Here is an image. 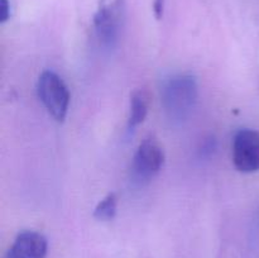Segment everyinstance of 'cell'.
Returning <instances> with one entry per match:
<instances>
[{"label": "cell", "instance_id": "3", "mask_svg": "<svg viewBox=\"0 0 259 258\" xmlns=\"http://www.w3.org/2000/svg\"><path fill=\"white\" fill-rule=\"evenodd\" d=\"M38 98L57 121L65 120L70 105V91L65 81L53 71L40 73L37 83Z\"/></svg>", "mask_w": 259, "mask_h": 258}, {"label": "cell", "instance_id": "9", "mask_svg": "<svg viewBox=\"0 0 259 258\" xmlns=\"http://www.w3.org/2000/svg\"><path fill=\"white\" fill-rule=\"evenodd\" d=\"M12 9H10L9 0H0V22L5 23L10 19Z\"/></svg>", "mask_w": 259, "mask_h": 258}, {"label": "cell", "instance_id": "2", "mask_svg": "<svg viewBox=\"0 0 259 258\" xmlns=\"http://www.w3.org/2000/svg\"><path fill=\"white\" fill-rule=\"evenodd\" d=\"M125 17L124 0H100L94 14V29L101 45L113 47L119 39Z\"/></svg>", "mask_w": 259, "mask_h": 258}, {"label": "cell", "instance_id": "1", "mask_svg": "<svg viewBox=\"0 0 259 258\" xmlns=\"http://www.w3.org/2000/svg\"><path fill=\"white\" fill-rule=\"evenodd\" d=\"M162 104L172 120H184L191 114L199 98L197 80L191 73H177L162 88Z\"/></svg>", "mask_w": 259, "mask_h": 258}, {"label": "cell", "instance_id": "5", "mask_svg": "<svg viewBox=\"0 0 259 258\" xmlns=\"http://www.w3.org/2000/svg\"><path fill=\"white\" fill-rule=\"evenodd\" d=\"M233 162L238 171L252 174L259 171V132L240 129L233 142Z\"/></svg>", "mask_w": 259, "mask_h": 258}, {"label": "cell", "instance_id": "10", "mask_svg": "<svg viewBox=\"0 0 259 258\" xmlns=\"http://www.w3.org/2000/svg\"><path fill=\"white\" fill-rule=\"evenodd\" d=\"M164 10V0H154L153 2V13L157 19H161L163 17Z\"/></svg>", "mask_w": 259, "mask_h": 258}, {"label": "cell", "instance_id": "7", "mask_svg": "<svg viewBox=\"0 0 259 258\" xmlns=\"http://www.w3.org/2000/svg\"><path fill=\"white\" fill-rule=\"evenodd\" d=\"M149 95L146 90H136L131 95V106H129V128H136L142 124L148 114Z\"/></svg>", "mask_w": 259, "mask_h": 258}, {"label": "cell", "instance_id": "8", "mask_svg": "<svg viewBox=\"0 0 259 258\" xmlns=\"http://www.w3.org/2000/svg\"><path fill=\"white\" fill-rule=\"evenodd\" d=\"M116 206H118V197L115 192H110L96 205L94 210V217L101 222H109L115 217Z\"/></svg>", "mask_w": 259, "mask_h": 258}, {"label": "cell", "instance_id": "4", "mask_svg": "<svg viewBox=\"0 0 259 258\" xmlns=\"http://www.w3.org/2000/svg\"><path fill=\"white\" fill-rule=\"evenodd\" d=\"M164 162V152L158 141L147 138L139 144L132 163V174L138 181H147L161 171Z\"/></svg>", "mask_w": 259, "mask_h": 258}, {"label": "cell", "instance_id": "6", "mask_svg": "<svg viewBox=\"0 0 259 258\" xmlns=\"http://www.w3.org/2000/svg\"><path fill=\"white\" fill-rule=\"evenodd\" d=\"M48 242L46 237L34 230L19 233L7 253V258H46Z\"/></svg>", "mask_w": 259, "mask_h": 258}]
</instances>
